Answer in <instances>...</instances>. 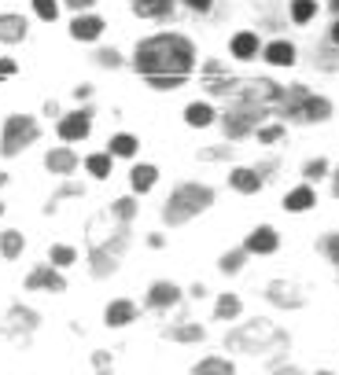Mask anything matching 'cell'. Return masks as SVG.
I'll list each match as a JSON object with an SVG mask.
<instances>
[{"mask_svg":"<svg viewBox=\"0 0 339 375\" xmlns=\"http://www.w3.org/2000/svg\"><path fill=\"white\" fill-rule=\"evenodd\" d=\"M188 67H192V45L181 37H155L147 41V45H141V70L147 74V78H158V74L166 70L170 81H181Z\"/></svg>","mask_w":339,"mask_h":375,"instance_id":"1","label":"cell"},{"mask_svg":"<svg viewBox=\"0 0 339 375\" xmlns=\"http://www.w3.org/2000/svg\"><path fill=\"white\" fill-rule=\"evenodd\" d=\"M85 133H89V114H70V118H63V125H59V136H63V140H81Z\"/></svg>","mask_w":339,"mask_h":375,"instance_id":"2","label":"cell"},{"mask_svg":"<svg viewBox=\"0 0 339 375\" xmlns=\"http://www.w3.org/2000/svg\"><path fill=\"white\" fill-rule=\"evenodd\" d=\"M100 30H103V23L96 15H89V19H74V26H70V34L78 37V41H92V37H100Z\"/></svg>","mask_w":339,"mask_h":375,"instance_id":"3","label":"cell"},{"mask_svg":"<svg viewBox=\"0 0 339 375\" xmlns=\"http://www.w3.org/2000/svg\"><path fill=\"white\" fill-rule=\"evenodd\" d=\"M247 246H251L254 254H269V250H277V232H273V228H258V232H254L251 239H247Z\"/></svg>","mask_w":339,"mask_h":375,"instance_id":"4","label":"cell"},{"mask_svg":"<svg viewBox=\"0 0 339 375\" xmlns=\"http://www.w3.org/2000/svg\"><path fill=\"white\" fill-rule=\"evenodd\" d=\"M19 140H34V125H30L26 118H15L12 129H8V147H15Z\"/></svg>","mask_w":339,"mask_h":375,"instance_id":"5","label":"cell"},{"mask_svg":"<svg viewBox=\"0 0 339 375\" xmlns=\"http://www.w3.org/2000/svg\"><path fill=\"white\" fill-rule=\"evenodd\" d=\"M254 52H258V41H254V34H240V37H232V56L251 59Z\"/></svg>","mask_w":339,"mask_h":375,"instance_id":"6","label":"cell"},{"mask_svg":"<svg viewBox=\"0 0 339 375\" xmlns=\"http://www.w3.org/2000/svg\"><path fill=\"white\" fill-rule=\"evenodd\" d=\"M284 206L288 210H310L314 206V191L310 188H295L288 199H284Z\"/></svg>","mask_w":339,"mask_h":375,"instance_id":"7","label":"cell"},{"mask_svg":"<svg viewBox=\"0 0 339 375\" xmlns=\"http://www.w3.org/2000/svg\"><path fill=\"white\" fill-rule=\"evenodd\" d=\"M155 180H158L155 166H136V169H133V188H136V191H147Z\"/></svg>","mask_w":339,"mask_h":375,"instance_id":"8","label":"cell"},{"mask_svg":"<svg viewBox=\"0 0 339 375\" xmlns=\"http://www.w3.org/2000/svg\"><path fill=\"white\" fill-rule=\"evenodd\" d=\"M185 118H188V125H210V122H214V111H210L207 103H192Z\"/></svg>","mask_w":339,"mask_h":375,"instance_id":"9","label":"cell"},{"mask_svg":"<svg viewBox=\"0 0 339 375\" xmlns=\"http://www.w3.org/2000/svg\"><path fill=\"white\" fill-rule=\"evenodd\" d=\"M266 59H269V63H280V67H288V63L295 59V48L284 45V41H280V45H269V48H266Z\"/></svg>","mask_w":339,"mask_h":375,"instance_id":"10","label":"cell"},{"mask_svg":"<svg viewBox=\"0 0 339 375\" xmlns=\"http://www.w3.org/2000/svg\"><path fill=\"white\" fill-rule=\"evenodd\" d=\"M232 188H240V191H258V177H254L251 169H236V173H232Z\"/></svg>","mask_w":339,"mask_h":375,"instance_id":"11","label":"cell"},{"mask_svg":"<svg viewBox=\"0 0 339 375\" xmlns=\"http://www.w3.org/2000/svg\"><path fill=\"white\" fill-rule=\"evenodd\" d=\"M23 37V19H0V41H19Z\"/></svg>","mask_w":339,"mask_h":375,"instance_id":"12","label":"cell"},{"mask_svg":"<svg viewBox=\"0 0 339 375\" xmlns=\"http://www.w3.org/2000/svg\"><path fill=\"white\" fill-rule=\"evenodd\" d=\"M314 12H317L314 0H295V4H291V19H295V23H310Z\"/></svg>","mask_w":339,"mask_h":375,"instance_id":"13","label":"cell"},{"mask_svg":"<svg viewBox=\"0 0 339 375\" xmlns=\"http://www.w3.org/2000/svg\"><path fill=\"white\" fill-rule=\"evenodd\" d=\"M170 0H141L136 4V15H166Z\"/></svg>","mask_w":339,"mask_h":375,"instance_id":"14","label":"cell"},{"mask_svg":"<svg viewBox=\"0 0 339 375\" xmlns=\"http://www.w3.org/2000/svg\"><path fill=\"white\" fill-rule=\"evenodd\" d=\"M130 317H133V306L130 302H119V306L107 309V324H125Z\"/></svg>","mask_w":339,"mask_h":375,"instance_id":"15","label":"cell"},{"mask_svg":"<svg viewBox=\"0 0 339 375\" xmlns=\"http://www.w3.org/2000/svg\"><path fill=\"white\" fill-rule=\"evenodd\" d=\"M89 173H92V177H107V173H111V158H107V155H92V158H89Z\"/></svg>","mask_w":339,"mask_h":375,"instance_id":"16","label":"cell"},{"mask_svg":"<svg viewBox=\"0 0 339 375\" xmlns=\"http://www.w3.org/2000/svg\"><path fill=\"white\" fill-rule=\"evenodd\" d=\"M111 151H114V155H133V151H136V140H133V136H114V140H111Z\"/></svg>","mask_w":339,"mask_h":375,"instance_id":"17","label":"cell"},{"mask_svg":"<svg viewBox=\"0 0 339 375\" xmlns=\"http://www.w3.org/2000/svg\"><path fill=\"white\" fill-rule=\"evenodd\" d=\"M34 8L41 19H56V0H34Z\"/></svg>","mask_w":339,"mask_h":375,"instance_id":"18","label":"cell"},{"mask_svg":"<svg viewBox=\"0 0 339 375\" xmlns=\"http://www.w3.org/2000/svg\"><path fill=\"white\" fill-rule=\"evenodd\" d=\"M52 261H56V265H70L74 261V250H67V246H56V250H52Z\"/></svg>","mask_w":339,"mask_h":375,"instance_id":"19","label":"cell"},{"mask_svg":"<svg viewBox=\"0 0 339 375\" xmlns=\"http://www.w3.org/2000/svg\"><path fill=\"white\" fill-rule=\"evenodd\" d=\"M218 313H221V317H232V313H236V298H221Z\"/></svg>","mask_w":339,"mask_h":375,"instance_id":"20","label":"cell"},{"mask_svg":"<svg viewBox=\"0 0 339 375\" xmlns=\"http://www.w3.org/2000/svg\"><path fill=\"white\" fill-rule=\"evenodd\" d=\"M199 372H232L229 364H214V361H207V364H199Z\"/></svg>","mask_w":339,"mask_h":375,"instance_id":"21","label":"cell"},{"mask_svg":"<svg viewBox=\"0 0 339 375\" xmlns=\"http://www.w3.org/2000/svg\"><path fill=\"white\" fill-rule=\"evenodd\" d=\"M163 298H174V287H158V291H155V306H166Z\"/></svg>","mask_w":339,"mask_h":375,"instance_id":"22","label":"cell"},{"mask_svg":"<svg viewBox=\"0 0 339 375\" xmlns=\"http://www.w3.org/2000/svg\"><path fill=\"white\" fill-rule=\"evenodd\" d=\"M4 243H8V254H19V235H8Z\"/></svg>","mask_w":339,"mask_h":375,"instance_id":"23","label":"cell"},{"mask_svg":"<svg viewBox=\"0 0 339 375\" xmlns=\"http://www.w3.org/2000/svg\"><path fill=\"white\" fill-rule=\"evenodd\" d=\"M0 74H15V63L12 59H0Z\"/></svg>","mask_w":339,"mask_h":375,"instance_id":"24","label":"cell"},{"mask_svg":"<svg viewBox=\"0 0 339 375\" xmlns=\"http://www.w3.org/2000/svg\"><path fill=\"white\" fill-rule=\"evenodd\" d=\"M188 4H192L196 12H207V8H210V0H188Z\"/></svg>","mask_w":339,"mask_h":375,"instance_id":"25","label":"cell"},{"mask_svg":"<svg viewBox=\"0 0 339 375\" xmlns=\"http://www.w3.org/2000/svg\"><path fill=\"white\" fill-rule=\"evenodd\" d=\"M67 4H70V8H89L92 0H67Z\"/></svg>","mask_w":339,"mask_h":375,"instance_id":"26","label":"cell"},{"mask_svg":"<svg viewBox=\"0 0 339 375\" xmlns=\"http://www.w3.org/2000/svg\"><path fill=\"white\" fill-rule=\"evenodd\" d=\"M332 258L339 261V239H332Z\"/></svg>","mask_w":339,"mask_h":375,"instance_id":"27","label":"cell"},{"mask_svg":"<svg viewBox=\"0 0 339 375\" xmlns=\"http://www.w3.org/2000/svg\"><path fill=\"white\" fill-rule=\"evenodd\" d=\"M332 37H336V45H339V23H336V30H332Z\"/></svg>","mask_w":339,"mask_h":375,"instance_id":"28","label":"cell"},{"mask_svg":"<svg viewBox=\"0 0 339 375\" xmlns=\"http://www.w3.org/2000/svg\"><path fill=\"white\" fill-rule=\"evenodd\" d=\"M332 8H339V0H332Z\"/></svg>","mask_w":339,"mask_h":375,"instance_id":"29","label":"cell"}]
</instances>
